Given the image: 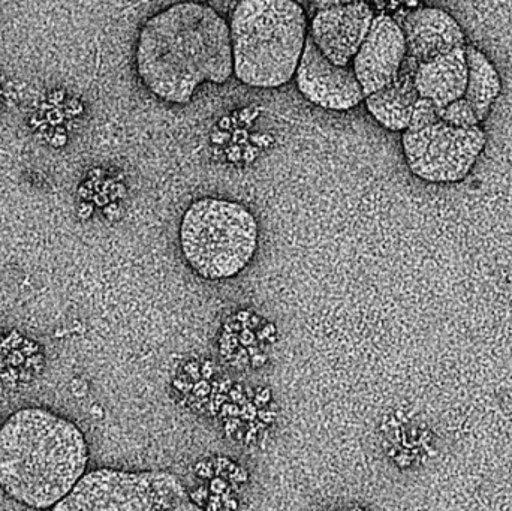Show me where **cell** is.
Here are the masks:
<instances>
[{"mask_svg":"<svg viewBox=\"0 0 512 511\" xmlns=\"http://www.w3.org/2000/svg\"><path fill=\"white\" fill-rule=\"evenodd\" d=\"M170 511H204L197 506V504L192 503V501H185V503L179 504V506L174 507Z\"/></svg>","mask_w":512,"mask_h":511,"instance_id":"cell-16","label":"cell"},{"mask_svg":"<svg viewBox=\"0 0 512 511\" xmlns=\"http://www.w3.org/2000/svg\"><path fill=\"white\" fill-rule=\"evenodd\" d=\"M400 27L405 33L408 57L417 65L466 47V35L459 21L436 6L412 9Z\"/></svg>","mask_w":512,"mask_h":511,"instance_id":"cell-10","label":"cell"},{"mask_svg":"<svg viewBox=\"0 0 512 511\" xmlns=\"http://www.w3.org/2000/svg\"><path fill=\"white\" fill-rule=\"evenodd\" d=\"M295 84L304 99L327 111H349L364 102V92L352 66L331 63L307 33Z\"/></svg>","mask_w":512,"mask_h":511,"instance_id":"cell-7","label":"cell"},{"mask_svg":"<svg viewBox=\"0 0 512 511\" xmlns=\"http://www.w3.org/2000/svg\"><path fill=\"white\" fill-rule=\"evenodd\" d=\"M375 17L369 3H330L313 14L309 36L331 63L351 66Z\"/></svg>","mask_w":512,"mask_h":511,"instance_id":"cell-8","label":"cell"},{"mask_svg":"<svg viewBox=\"0 0 512 511\" xmlns=\"http://www.w3.org/2000/svg\"><path fill=\"white\" fill-rule=\"evenodd\" d=\"M179 240L192 272L206 281H228L254 260L258 222L254 213L237 201L204 197L183 213Z\"/></svg>","mask_w":512,"mask_h":511,"instance_id":"cell-4","label":"cell"},{"mask_svg":"<svg viewBox=\"0 0 512 511\" xmlns=\"http://www.w3.org/2000/svg\"><path fill=\"white\" fill-rule=\"evenodd\" d=\"M441 120L453 128L469 129L480 126L474 108L469 105L465 98L441 108Z\"/></svg>","mask_w":512,"mask_h":511,"instance_id":"cell-14","label":"cell"},{"mask_svg":"<svg viewBox=\"0 0 512 511\" xmlns=\"http://www.w3.org/2000/svg\"><path fill=\"white\" fill-rule=\"evenodd\" d=\"M135 66L156 98L188 104L201 84H225L234 75L230 24L207 3L167 6L141 27Z\"/></svg>","mask_w":512,"mask_h":511,"instance_id":"cell-1","label":"cell"},{"mask_svg":"<svg viewBox=\"0 0 512 511\" xmlns=\"http://www.w3.org/2000/svg\"><path fill=\"white\" fill-rule=\"evenodd\" d=\"M234 77L254 89H279L297 72L309 33L303 6L291 0H245L230 17Z\"/></svg>","mask_w":512,"mask_h":511,"instance_id":"cell-3","label":"cell"},{"mask_svg":"<svg viewBox=\"0 0 512 511\" xmlns=\"http://www.w3.org/2000/svg\"><path fill=\"white\" fill-rule=\"evenodd\" d=\"M468 84L465 99L474 108L478 122L487 119L502 93V78L492 60L480 48L466 45Z\"/></svg>","mask_w":512,"mask_h":511,"instance_id":"cell-13","label":"cell"},{"mask_svg":"<svg viewBox=\"0 0 512 511\" xmlns=\"http://www.w3.org/2000/svg\"><path fill=\"white\" fill-rule=\"evenodd\" d=\"M87 464L83 432L47 408H21L0 426V489L21 506L53 509L80 482Z\"/></svg>","mask_w":512,"mask_h":511,"instance_id":"cell-2","label":"cell"},{"mask_svg":"<svg viewBox=\"0 0 512 511\" xmlns=\"http://www.w3.org/2000/svg\"><path fill=\"white\" fill-rule=\"evenodd\" d=\"M417 63L406 57L399 75L393 83L364 98L367 111L378 125L391 132H406L411 123L412 110L418 101L415 87Z\"/></svg>","mask_w":512,"mask_h":511,"instance_id":"cell-11","label":"cell"},{"mask_svg":"<svg viewBox=\"0 0 512 511\" xmlns=\"http://www.w3.org/2000/svg\"><path fill=\"white\" fill-rule=\"evenodd\" d=\"M468 84L466 47L447 56L420 63L415 71V87L420 98L430 99L439 108H445L465 98Z\"/></svg>","mask_w":512,"mask_h":511,"instance_id":"cell-12","label":"cell"},{"mask_svg":"<svg viewBox=\"0 0 512 511\" xmlns=\"http://www.w3.org/2000/svg\"><path fill=\"white\" fill-rule=\"evenodd\" d=\"M406 57L405 33L400 24L391 15H376L351 65L364 96L373 95L393 83Z\"/></svg>","mask_w":512,"mask_h":511,"instance_id":"cell-9","label":"cell"},{"mask_svg":"<svg viewBox=\"0 0 512 511\" xmlns=\"http://www.w3.org/2000/svg\"><path fill=\"white\" fill-rule=\"evenodd\" d=\"M177 477L159 471H89L51 511H170L188 501Z\"/></svg>","mask_w":512,"mask_h":511,"instance_id":"cell-5","label":"cell"},{"mask_svg":"<svg viewBox=\"0 0 512 511\" xmlns=\"http://www.w3.org/2000/svg\"><path fill=\"white\" fill-rule=\"evenodd\" d=\"M438 122H441V108L433 104L430 99L418 98L412 110L408 131H421Z\"/></svg>","mask_w":512,"mask_h":511,"instance_id":"cell-15","label":"cell"},{"mask_svg":"<svg viewBox=\"0 0 512 511\" xmlns=\"http://www.w3.org/2000/svg\"><path fill=\"white\" fill-rule=\"evenodd\" d=\"M486 144L487 134L480 126L459 129L442 120L421 131L402 134L403 155L409 171L433 185H453L465 180Z\"/></svg>","mask_w":512,"mask_h":511,"instance_id":"cell-6","label":"cell"}]
</instances>
